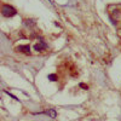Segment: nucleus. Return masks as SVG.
Returning <instances> with one entry per match:
<instances>
[{"instance_id": "20e7f679", "label": "nucleus", "mask_w": 121, "mask_h": 121, "mask_svg": "<svg viewBox=\"0 0 121 121\" xmlns=\"http://www.w3.org/2000/svg\"><path fill=\"white\" fill-rule=\"evenodd\" d=\"M45 114H47V115H50L52 119H56V116H57V113H56V110L55 109H48L47 112L45 113Z\"/></svg>"}, {"instance_id": "423d86ee", "label": "nucleus", "mask_w": 121, "mask_h": 121, "mask_svg": "<svg viewBox=\"0 0 121 121\" xmlns=\"http://www.w3.org/2000/svg\"><path fill=\"white\" fill-rule=\"evenodd\" d=\"M5 93H6V95H9V96H10V97H12V98H13V99H15V100H17V102H18V100H19V99H18V98H17V97H16V96H13V95H12V93H10V92H9V91H6V90H5Z\"/></svg>"}, {"instance_id": "39448f33", "label": "nucleus", "mask_w": 121, "mask_h": 121, "mask_svg": "<svg viewBox=\"0 0 121 121\" xmlns=\"http://www.w3.org/2000/svg\"><path fill=\"white\" fill-rule=\"evenodd\" d=\"M48 80H51V81H56L57 76H56L55 74H50V75H48Z\"/></svg>"}, {"instance_id": "f257e3e1", "label": "nucleus", "mask_w": 121, "mask_h": 121, "mask_svg": "<svg viewBox=\"0 0 121 121\" xmlns=\"http://www.w3.org/2000/svg\"><path fill=\"white\" fill-rule=\"evenodd\" d=\"M1 13L5 17H13L17 15V11L15 7L10 6V5H3L1 6Z\"/></svg>"}, {"instance_id": "7ed1b4c3", "label": "nucleus", "mask_w": 121, "mask_h": 121, "mask_svg": "<svg viewBox=\"0 0 121 121\" xmlns=\"http://www.w3.org/2000/svg\"><path fill=\"white\" fill-rule=\"evenodd\" d=\"M17 51H21V52H24V53H30V46H29V45L18 46V47H17Z\"/></svg>"}, {"instance_id": "f03ea898", "label": "nucleus", "mask_w": 121, "mask_h": 121, "mask_svg": "<svg viewBox=\"0 0 121 121\" xmlns=\"http://www.w3.org/2000/svg\"><path fill=\"white\" fill-rule=\"evenodd\" d=\"M47 47V45L44 43V41H40V44H35L34 45V50H35V51H43V50H45Z\"/></svg>"}, {"instance_id": "0eeeda50", "label": "nucleus", "mask_w": 121, "mask_h": 121, "mask_svg": "<svg viewBox=\"0 0 121 121\" xmlns=\"http://www.w3.org/2000/svg\"><path fill=\"white\" fill-rule=\"evenodd\" d=\"M80 87H81V88H85V90H87V88H88L85 84H80Z\"/></svg>"}]
</instances>
